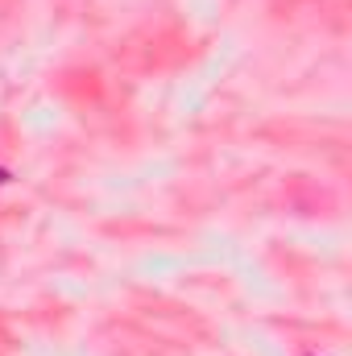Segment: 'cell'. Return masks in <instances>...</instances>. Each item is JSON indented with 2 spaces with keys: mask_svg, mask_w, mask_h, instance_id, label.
<instances>
[{
  "mask_svg": "<svg viewBox=\"0 0 352 356\" xmlns=\"http://www.w3.org/2000/svg\"><path fill=\"white\" fill-rule=\"evenodd\" d=\"M4 182H8V170H0V186H4Z\"/></svg>",
  "mask_w": 352,
  "mask_h": 356,
  "instance_id": "cell-1",
  "label": "cell"
}]
</instances>
